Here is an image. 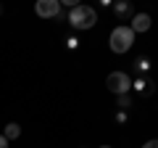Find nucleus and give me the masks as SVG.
<instances>
[{"label":"nucleus","mask_w":158,"mask_h":148,"mask_svg":"<svg viewBox=\"0 0 158 148\" xmlns=\"http://www.w3.org/2000/svg\"><path fill=\"white\" fill-rule=\"evenodd\" d=\"M66 48H69V50H77V48H79V40H77V37H66Z\"/></svg>","instance_id":"nucleus-12"},{"label":"nucleus","mask_w":158,"mask_h":148,"mask_svg":"<svg viewBox=\"0 0 158 148\" xmlns=\"http://www.w3.org/2000/svg\"><path fill=\"white\" fill-rule=\"evenodd\" d=\"M106 87L116 95H124V93H132V80L127 72H111L106 80Z\"/></svg>","instance_id":"nucleus-3"},{"label":"nucleus","mask_w":158,"mask_h":148,"mask_svg":"<svg viewBox=\"0 0 158 148\" xmlns=\"http://www.w3.org/2000/svg\"><path fill=\"white\" fill-rule=\"evenodd\" d=\"M132 66H135V72L140 74V77H145V74L153 69V63H150V58H148V56H140L135 63H132Z\"/></svg>","instance_id":"nucleus-8"},{"label":"nucleus","mask_w":158,"mask_h":148,"mask_svg":"<svg viewBox=\"0 0 158 148\" xmlns=\"http://www.w3.org/2000/svg\"><path fill=\"white\" fill-rule=\"evenodd\" d=\"M0 148H8V140H6L3 135H0Z\"/></svg>","instance_id":"nucleus-14"},{"label":"nucleus","mask_w":158,"mask_h":148,"mask_svg":"<svg viewBox=\"0 0 158 148\" xmlns=\"http://www.w3.org/2000/svg\"><path fill=\"white\" fill-rule=\"evenodd\" d=\"M127 119H129V111H116V122L118 124H127Z\"/></svg>","instance_id":"nucleus-11"},{"label":"nucleus","mask_w":158,"mask_h":148,"mask_svg":"<svg viewBox=\"0 0 158 148\" xmlns=\"http://www.w3.org/2000/svg\"><path fill=\"white\" fill-rule=\"evenodd\" d=\"M100 148H111V146H100Z\"/></svg>","instance_id":"nucleus-15"},{"label":"nucleus","mask_w":158,"mask_h":148,"mask_svg":"<svg viewBox=\"0 0 158 148\" xmlns=\"http://www.w3.org/2000/svg\"><path fill=\"white\" fill-rule=\"evenodd\" d=\"M116 106H118V111H129V108L135 106V98H132V93H124V95H116Z\"/></svg>","instance_id":"nucleus-9"},{"label":"nucleus","mask_w":158,"mask_h":148,"mask_svg":"<svg viewBox=\"0 0 158 148\" xmlns=\"http://www.w3.org/2000/svg\"><path fill=\"white\" fill-rule=\"evenodd\" d=\"M150 24H153V19L148 16V13H135V16H132V32H148V29H150Z\"/></svg>","instance_id":"nucleus-5"},{"label":"nucleus","mask_w":158,"mask_h":148,"mask_svg":"<svg viewBox=\"0 0 158 148\" xmlns=\"http://www.w3.org/2000/svg\"><path fill=\"white\" fill-rule=\"evenodd\" d=\"M95 21H98V13H95V8H90V6H77V8L69 11V24H71L74 29H92Z\"/></svg>","instance_id":"nucleus-1"},{"label":"nucleus","mask_w":158,"mask_h":148,"mask_svg":"<svg viewBox=\"0 0 158 148\" xmlns=\"http://www.w3.org/2000/svg\"><path fill=\"white\" fill-rule=\"evenodd\" d=\"M34 13H37L40 19H61L63 16V6H61V0H37Z\"/></svg>","instance_id":"nucleus-4"},{"label":"nucleus","mask_w":158,"mask_h":148,"mask_svg":"<svg viewBox=\"0 0 158 148\" xmlns=\"http://www.w3.org/2000/svg\"><path fill=\"white\" fill-rule=\"evenodd\" d=\"M19 135H21V127H19L16 122H11V124H6V130H3V137H6L8 143H11V140H16Z\"/></svg>","instance_id":"nucleus-10"},{"label":"nucleus","mask_w":158,"mask_h":148,"mask_svg":"<svg viewBox=\"0 0 158 148\" xmlns=\"http://www.w3.org/2000/svg\"><path fill=\"white\" fill-rule=\"evenodd\" d=\"M111 8H113V13H116L121 21H124V19H129V16H135V8H132L129 0H118V3H113Z\"/></svg>","instance_id":"nucleus-7"},{"label":"nucleus","mask_w":158,"mask_h":148,"mask_svg":"<svg viewBox=\"0 0 158 148\" xmlns=\"http://www.w3.org/2000/svg\"><path fill=\"white\" fill-rule=\"evenodd\" d=\"M132 93H137V95H142V98L153 95V82L148 80V77H137V80L132 82Z\"/></svg>","instance_id":"nucleus-6"},{"label":"nucleus","mask_w":158,"mask_h":148,"mask_svg":"<svg viewBox=\"0 0 158 148\" xmlns=\"http://www.w3.org/2000/svg\"><path fill=\"white\" fill-rule=\"evenodd\" d=\"M142 148H158V140H148V143H145Z\"/></svg>","instance_id":"nucleus-13"},{"label":"nucleus","mask_w":158,"mask_h":148,"mask_svg":"<svg viewBox=\"0 0 158 148\" xmlns=\"http://www.w3.org/2000/svg\"><path fill=\"white\" fill-rule=\"evenodd\" d=\"M0 11H3V8H0Z\"/></svg>","instance_id":"nucleus-16"},{"label":"nucleus","mask_w":158,"mask_h":148,"mask_svg":"<svg viewBox=\"0 0 158 148\" xmlns=\"http://www.w3.org/2000/svg\"><path fill=\"white\" fill-rule=\"evenodd\" d=\"M135 45V32L132 27H116L111 32V50L113 53H127Z\"/></svg>","instance_id":"nucleus-2"}]
</instances>
